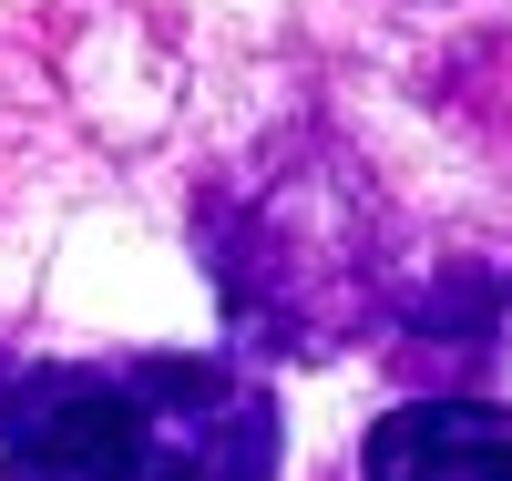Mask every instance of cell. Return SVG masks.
I'll use <instances>...</instances> for the list:
<instances>
[{"label":"cell","instance_id":"6da1fadb","mask_svg":"<svg viewBox=\"0 0 512 481\" xmlns=\"http://www.w3.org/2000/svg\"><path fill=\"white\" fill-rule=\"evenodd\" d=\"M205 256H216L226 318L246 348L328 359L369 328V297H379L369 174L318 134H287L236 185L205 195Z\"/></svg>","mask_w":512,"mask_h":481},{"label":"cell","instance_id":"7a4b0ae2","mask_svg":"<svg viewBox=\"0 0 512 481\" xmlns=\"http://www.w3.org/2000/svg\"><path fill=\"white\" fill-rule=\"evenodd\" d=\"M134 461L123 481H277V389L236 359H123Z\"/></svg>","mask_w":512,"mask_h":481},{"label":"cell","instance_id":"3957f363","mask_svg":"<svg viewBox=\"0 0 512 481\" xmlns=\"http://www.w3.org/2000/svg\"><path fill=\"white\" fill-rule=\"evenodd\" d=\"M134 461V389L123 369H21L0 400V481H123Z\"/></svg>","mask_w":512,"mask_h":481},{"label":"cell","instance_id":"277c9868","mask_svg":"<svg viewBox=\"0 0 512 481\" xmlns=\"http://www.w3.org/2000/svg\"><path fill=\"white\" fill-rule=\"evenodd\" d=\"M359 481H512V410L492 400H400L369 420Z\"/></svg>","mask_w":512,"mask_h":481}]
</instances>
